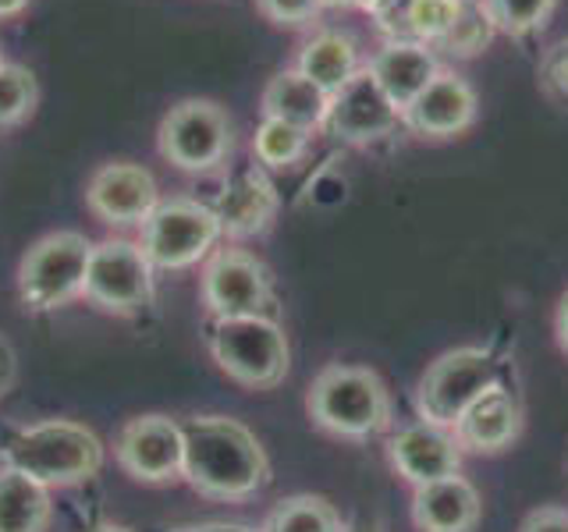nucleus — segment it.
Instances as JSON below:
<instances>
[{
	"label": "nucleus",
	"instance_id": "ddd939ff",
	"mask_svg": "<svg viewBox=\"0 0 568 532\" xmlns=\"http://www.w3.org/2000/svg\"><path fill=\"white\" fill-rule=\"evenodd\" d=\"M462 454L466 451L458 448V440L448 426H437L426 419L402 426V430L387 440L390 466H395V472L413 487H430L448 475H458Z\"/></svg>",
	"mask_w": 568,
	"mask_h": 532
},
{
	"label": "nucleus",
	"instance_id": "7ed1b4c3",
	"mask_svg": "<svg viewBox=\"0 0 568 532\" xmlns=\"http://www.w3.org/2000/svg\"><path fill=\"white\" fill-rule=\"evenodd\" d=\"M310 419L334 437L366 440L390 426V395L377 372L363 366H327L316 372L306 395Z\"/></svg>",
	"mask_w": 568,
	"mask_h": 532
},
{
	"label": "nucleus",
	"instance_id": "a211bd4d",
	"mask_svg": "<svg viewBox=\"0 0 568 532\" xmlns=\"http://www.w3.org/2000/svg\"><path fill=\"white\" fill-rule=\"evenodd\" d=\"M213 213H217L221 231L231 238L260 235L277 213V188L260 167L239 171L224 182L217 203H213Z\"/></svg>",
	"mask_w": 568,
	"mask_h": 532
},
{
	"label": "nucleus",
	"instance_id": "473e14b6",
	"mask_svg": "<svg viewBox=\"0 0 568 532\" xmlns=\"http://www.w3.org/2000/svg\"><path fill=\"white\" fill-rule=\"evenodd\" d=\"M324 8H363V11H373V8H377V0H324Z\"/></svg>",
	"mask_w": 568,
	"mask_h": 532
},
{
	"label": "nucleus",
	"instance_id": "72a5a7b5",
	"mask_svg": "<svg viewBox=\"0 0 568 532\" xmlns=\"http://www.w3.org/2000/svg\"><path fill=\"white\" fill-rule=\"evenodd\" d=\"M29 8V0H0V18H14Z\"/></svg>",
	"mask_w": 568,
	"mask_h": 532
},
{
	"label": "nucleus",
	"instance_id": "423d86ee",
	"mask_svg": "<svg viewBox=\"0 0 568 532\" xmlns=\"http://www.w3.org/2000/svg\"><path fill=\"white\" fill-rule=\"evenodd\" d=\"M93 242L82 231H53L40 238L18 266V295L32 313H50L68 306L85 288Z\"/></svg>",
	"mask_w": 568,
	"mask_h": 532
},
{
	"label": "nucleus",
	"instance_id": "1a4fd4ad",
	"mask_svg": "<svg viewBox=\"0 0 568 532\" xmlns=\"http://www.w3.org/2000/svg\"><path fill=\"white\" fill-rule=\"evenodd\" d=\"M82 295L106 313H139L153 298V266L135 242H100L93 245V256H89Z\"/></svg>",
	"mask_w": 568,
	"mask_h": 532
},
{
	"label": "nucleus",
	"instance_id": "4be33fe9",
	"mask_svg": "<svg viewBox=\"0 0 568 532\" xmlns=\"http://www.w3.org/2000/svg\"><path fill=\"white\" fill-rule=\"evenodd\" d=\"M50 490L36 479L0 466V532H47Z\"/></svg>",
	"mask_w": 568,
	"mask_h": 532
},
{
	"label": "nucleus",
	"instance_id": "e433bc0d",
	"mask_svg": "<svg viewBox=\"0 0 568 532\" xmlns=\"http://www.w3.org/2000/svg\"><path fill=\"white\" fill-rule=\"evenodd\" d=\"M0 64H4V43H0Z\"/></svg>",
	"mask_w": 568,
	"mask_h": 532
},
{
	"label": "nucleus",
	"instance_id": "a878e982",
	"mask_svg": "<svg viewBox=\"0 0 568 532\" xmlns=\"http://www.w3.org/2000/svg\"><path fill=\"white\" fill-rule=\"evenodd\" d=\"M484 8L494 18L497 32L529 35V32H540L550 22L558 0H484Z\"/></svg>",
	"mask_w": 568,
	"mask_h": 532
},
{
	"label": "nucleus",
	"instance_id": "9b49d317",
	"mask_svg": "<svg viewBox=\"0 0 568 532\" xmlns=\"http://www.w3.org/2000/svg\"><path fill=\"white\" fill-rule=\"evenodd\" d=\"M118 466L139 483H168V479L182 475L185 440L182 422L168 416H139L124 422V430L114 443Z\"/></svg>",
	"mask_w": 568,
	"mask_h": 532
},
{
	"label": "nucleus",
	"instance_id": "2f4dec72",
	"mask_svg": "<svg viewBox=\"0 0 568 532\" xmlns=\"http://www.w3.org/2000/svg\"><path fill=\"white\" fill-rule=\"evenodd\" d=\"M558 341H561V348L568 351V291H565L561 301H558Z\"/></svg>",
	"mask_w": 568,
	"mask_h": 532
},
{
	"label": "nucleus",
	"instance_id": "0eeeda50",
	"mask_svg": "<svg viewBox=\"0 0 568 532\" xmlns=\"http://www.w3.org/2000/svg\"><path fill=\"white\" fill-rule=\"evenodd\" d=\"M139 248L153 270H189L213 253L224 235L213 206L195 200H164L139 224Z\"/></svg>",
	"mask_w": 568,
	"mask_h": 532
},
{
	"label": "nucleus",
	"instance_id": "cd10ccee",
	"mask_svg": "<svg viewBox=\"0 0 568 532\" xmlns=\"http://www.w3.org/2000/svg\"><path fill=\"white\" fill-rule=\"evenodd\" d=\"M256 8L263 11V18H271L274 25H310L313 18L324 11V0H256Z\"/></svg>",
	"mask_w": 568,
	"mask_h": 532
},
{
	"label": "nucleus",
	"instance_id": "c9c22d12",
	"mask_svg": "<svg viewBox=\"0 0 568 532\" xmlns=\"http://www.w3.org/2000/svg\"><path fill=\"white\" fill-rule=\"evenodd\" d=\"M342 532H366V529H355V525H345Z\"/></svg>",
	"mask_w": 568,
	"mask_h": 532
},
{
	"label": "nucleus",
	"instance_id": "7c9ffc66",
	"mask_svg": "<svg viewBox=\"0 0 568 532\" xmlns=\"http://www.w3.org/2000/svg\"><path fill=\"white\" fill-rule=\"evenodd\" d=\"M14 380H18V355H14L8 337L0 334V398L14 387Z\"/></svg>",
	"mask_w": 568,
	"mask_h": 532
},
{
	"label": "nucleus",
	"instance_id": "aec40b11",
	"mask_svg": "<svg viewBox=\"0 0 568 532\" xmlns=\"http://www.w3.org/2000/svg\"><path fill=\"white\" fill-rule=\"evenodd\" d=\"M327 111H331V96L320 85H313L298 68L277 71L263 89V117L288 121L310 135L316 129H324Z\"/></svg>",
	"mask_w": 568,
	"mask_h": 532
},
{
	"label": "nucleus",
	"instance_id": "6e6552de",
	"mask_svg": "<svg viewBox=\"0 0 568 532\" xmlns=\"http://www.w3.org/2000/svg\"><path fill=\"white\" fill-rule=\"evenodd\" d=\"M160 156L178 171L203 174L224 164V156L235 146L231 121L217 103L210 100H182L160 121Z\"/></svg>",
	"mask_w": 568,
	"mask_h": 532
},
{
	"label": "nucleus",
	"instance_id": "4468645a",
	"mask_svg": "<svg viewBox=\"0 0 568 532\" xmlns=\"http://www.w3.org/2000/svg\"><path fill=\"white\" fill-rule=\"evenodd\" d=\"M476 114H479L476 89L462 75H455V71H440L402 111V124L423 139H452L469 132L476 124Z\"/></svg>",
	"mask_w": 568,
	"mask_h": 532
},
{
	"label": "nucleus",
	"instance_id": "5701e85b",
	"mask_svg": "<svg viewBox=\"0 0 568 532\" xmlns=\"http://www.w3.org/2000/svg\"><path fill=\"white\" fill-rule=\"evenodd\" d=\"M342 514L334 511L331 501L313 493H298L281 501L271 519L263 522V532H342Z\"/></svg>",
	"mask_w": 568,
	"mask_h": 532
},
{
	"label": "nucleus",
	"instance_id": "b1692460",
	"mask_svg": "<svg viewBox=\"0 0 568 532\" xmlns=\"http://www.w3.org/2000/svg\"><path fill=\"white\" fill-rule=\"evenodd\" d=\"M494 35H497V25L487 14L484 0H462L455 25L444 32V40L434 50H444L448 58H476V53H484L490 47Z\"/></svg>",
	"mask_w": 568,
	"mask_h": 532
},
{
	"label": "nucleus",
	"instance_id": "f8f14e48",
	"mask_svg": "<svg viewBox=\"0 0 568 532\" xmlns=\"http://www.w3.org/2000/svg\"><path fill=\"white\" fill-rule=\"evenodd\" d=\"M398 124H402V111L387 100L377 79L363 68L345 89H337L331 96V111H327L324 129L337 142L366 146V142H377V139L390 135Z\"/></svg>",
	"mask_w": 568,
	"mask_h": 532
},
{
	"label": "nucleus",
	"instance_id": "bb28decb",
	"mask_svg": "<svg viewBox=\"0 0 568 532\" xmlns=\"http://www.w3.org/2000/svg\"><path fill=\"white\" fill-rule=\"evenodd\" d=\"M36 79L22 64H0V129L26 121L36 106Z\"/></svg>",
	"mask_w": 568,
	"mask_h": 532
},
{
	"label": "nucleus",
	"instance_id": "f704fd0d",
	"mask_svg": "<svg viewBox=\"0 0 568 532\" xmlns=\"http://www.w3.org/2000/svg\"><path fill=\"white\" fill-rule=\"evenodd\" d=\"M89 532H129L124 525H97V529H89Z\"/></svg>",
	"mask_w": 568,
	"mask_h": 532
},
{
	"label": "nucleus",
	"instance_id": "2eb2a0df",
	"mask_svg": "<svg viewBox=\"0 0 568 532\" xmlns=\"http://www.w3.org/2000/svg\"><path fill=\"white\" fill-rule=\"evenodd\" d=\"M85 203L103 224L132 227L142 224L156 209L160 192L146 167L139 164H103L89 177Z\"/></svg>",
	"mask_w": 568,
	"mask_h": 532
},
{
	"label": "nucleus",
	"instance_id": "c85d7f7f",
	"mask_svg": "<svg viewBox=\"0 0 568 532\" xmlns=\"http://www.w3.org/2000/svg\"><path fill=\"white\" fill-rule=\"evenodd\" d=\"M540 82L547 89V96L568 103V40L547 50V58L540 61Z\"/></svg>",
	"mask_w": 568,
	"mask_h": 532
},
{
	"label": "nucleus",
	"instance_id": "20e7f679",
	"mask_svg": "<svg viewBox=\"0 0 568 532\" xmlns=\"http://www.w3.org/2000/svg\"><path fill=\"white\" fill-rule=\"evenodd\" d=\"M210 355L231 380L248 390H266L284 380L292 362L288 337L274 316H231L213 319Z\"/></svg>",
	"mask_w": 568,
	"mask_h": 532
},
{
	"label": "nucleus",
	"instance_id": "f257e3e1",
	"mask_svg": "<svg viewBox=\"0 0 568 532\" xmlns=\"http://www.w3.org/2000/svg\"><path fill=\"white\" fill-rule=\"evenodd\" d=\"M182 475L213 501H245L271 479L263 443L231 416H192L182 422Z\"/></svg>",
	"mask_w": 568,
	"mask_h": 532
},
{
	"label": "nucleus",
	"instance_id": "c756f323",
	"mask_svg": "<svg viewBox=\"0 0 568 532\" xmlns=\"http://www.w3.org/2000/svg\"><path fill=\"white\" fill-rule=\"evenodd\" d=\"M519 532H568V511H561V508H540V511H532L529 519L523 522Z\"/></svg>",
	"mask_w": 568,
	"mask_h": 532
},
{
	"label": "nucleus",
	"instance_id": "412c9836",
	"mask_svg": "<svg viewBox=\"0 0 568 532\" xmlns=\"http://www.w3.org/2000/svg\"><path fill=\"white\" fill-rule=\"evenodd\" d=\"M295 68L313 85L324 89L327 96H334L337 89H345L366 64L359 61V47H355V40L348 32L324 29V32H316L313 40H306Z\"/></svg>",
	"mask_w": 568,
	"mask_h": 532
},
{
	"label": "nucleus",
	"instance_id": "f3484780",
	"mask_svg": "<svg viewBox=\"0 0 568 532\" xmlns=\"http://www.w3.org/2000/svg\"><path fill=\"white\" fill-rule=\"evenodd\" d=\"M366 71L377 79L387 100L395 103L398 111H405V106L440 75V64H437L434 47L416 43V40H387L369 58Z\"/></svg>",
	"mask_w": 568,
	"mask_h": 532
},
{
	"label": "nucleus",
	"instance_id": "6ab92c4d",
	"mask_svg": "<svg viewBox=\"0 0 568 532\" xmlns=\"http://www.w3.org/2000/svg\"><path fill=\"white\" fill-rule=\"evenodd\" d=\"M479 508V493L466 475H448L413 493V522L419 532H473Z\"/></svg>",
	"mask_w": 568,
	"mask_h": 532
},
{
	"label": "nucleus",
	"instance_id": "f03ea898",
	"mask_svg": "<svg viewBox=\"0 0 568 532\" xmlns=\"http://www.w3.org/2000/svg\"><path fill=\"white\" fill-rule=\"evenodd\" d=\"M0 466L36 479L47 490L75 487L103 469V443L71 419H43L18 430L0 448Z\"/></svg>",
	"mask_w": 568,
	"mask_h": 532
},
{
	"label": "nucleus",
	"instance_id": "9d476101",
	"mask_svg": "<svg viewBox=\"0 0 568 532\" xmlns=\"http://www.w3.org/2000/svg\"><path fill=\"white\" fill-rule=\"evenodd\" d=\"M203 301L213 319L271 316L274 280L256 256L242 248H221L203 266Z\"/></svg>",
	"mask_w": 568,
	"mask_h": 532
},
{
	"label": "nucleus",
	"instance_id": "393cba45",
	"mask_svg": "<svg viewBox=\"0 0 568 532\" xmlns=\"http://www.w3.org/2000/svg\"><path fill=\"white\" fill-rule=\"evenodd\" d=\"M310 150V132L295 129L288 121L263 117L253 135V153L263 167H292Z\"/></svg>",
	"mask_w": 568,
	"mask_h": 532
},
{
	"label": "nucleus",
	"instance_id": "dca6fc26",
	"mask_svg": "<svg viewBox=\"0 0 568 532\" xmlns=\"http://www.w3.org/2000/svg\"><path fill=\"white\" fill-rule=\"evenodd\" d=\"M462 451L473 454H497L511 448L523 433V405L505 383L490 387L487 395H479L462 419L452 426Z\"/></svg>",
	"mask_w": 568,
	"mask_h": 532
},
{
	"label": "nucleus",
	"instance_id": "39448f33",
	"mask_svg": "<svg viewBox=\"0 0 568 532\" xmlns=\"http://www.w3.org/2000/svg\"><path fill=\"white\" fill-rule=\"evenodd\" d=\"M505 383V362L487 348H455L444 351L437 362L419 377L416 387V408L419 419L452 426L462 419V412L490 387Z\"/></svg>",
	"mask_w": 568,
	"mask_h": 532
}]
</instances>
